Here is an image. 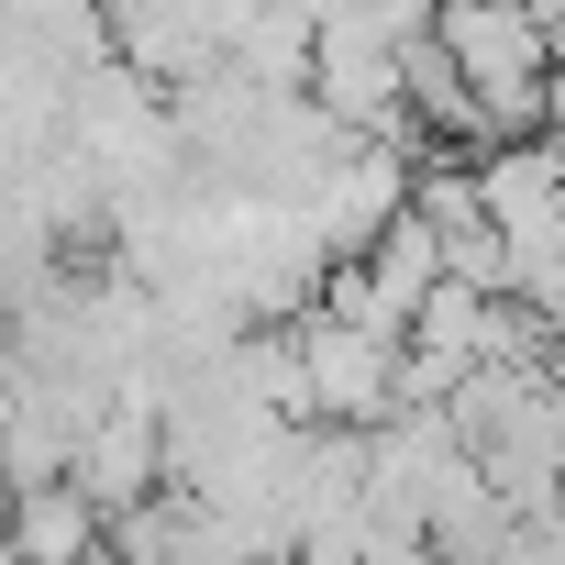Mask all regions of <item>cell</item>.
Instances as JSON below:
<instances>
[{
    "mask_svg": "<svg viewBox=\"0 0 565 565\" xmlns=\"http://www.w3.org/2000/svg\"><path fill=\"white\" fill-rule=\"evenodd\" d=\"M433 45L455 56V78H466L488 145H499V134H532V100H543V67H554L532 0H433Z\"/></svg>",
    "mask_w": 565,
    "mask_h": 565,
    "instance_id": "cell-1",
    "label": "cell"
},
{
    "mask_svg": "<svg viewBox=\"0 0 565 565\" xmlns=\"http://www.w3.org/2000/svg\"><path fill=\"white\" fill-rule=\"evenodd\" d=\"M289 355H300V411L355 422V433H377V422H388V366H399V333L344 322V311H311V322L289 333Z\"/></svg>",
    "mask_w": 565,
    "mask_h": 565,
    "instance_id": "cell-2",
    "label": "cell"
},
{
    "mask_svg": "<svg viewBox=\"0 0 565 565\" xmlns=\"http://www.w3.org/2000/svg\"><path fill=\"white\" fill-rule=\"evenodd\" d=\"M67 455H78V488L100 499V521H111V510H134V499L156 488V399H145V388H122V399H111Z\"/></svg>",
    "mask_w": 565,
    "mask_h": 565,
    "instance_id": "cell-3",
    "label": "cell"
},
{
    "mask_svg": "<svg viewBox=\"0 0 565 565\" xmlns=\"http://www.w3.org/2000/svg\"><path fill=\"white\" fill-rule=\"evenodd\" d=\"M0 521H12V554H89V543H111L100 499H89L67 466H45V477H12Z\"/></svg>",
    "mask_w": 565,
    "mask_h": 565,
    "instance_id": "cell-4",
    "label": "cell"
}]
</instances>
